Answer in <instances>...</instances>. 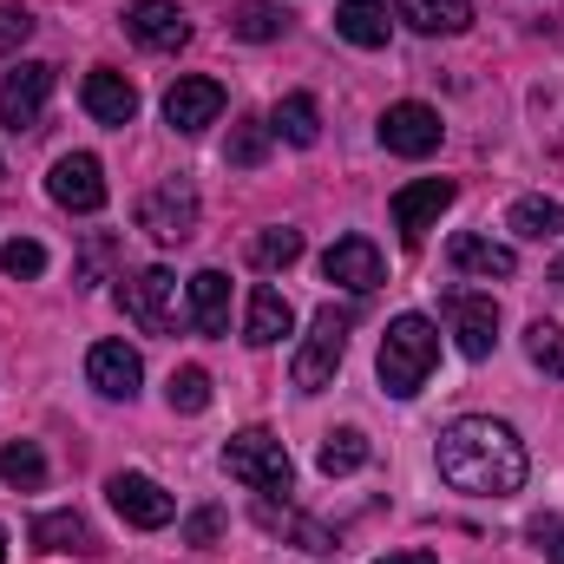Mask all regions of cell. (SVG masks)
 I'll return each instance as SVG.
<instances>
[{
    "mask_svg": "<svg viewBox=\"0 0 564 564\" xmlns=\"http://www.w3.org/2000/svg\"><path fill=\"white\" fill-rule=\"evenodd\" d=\"M459 197V184L453 177H421V184H401L394 191V230H401V243H421L426 230L440 224V210Z\"/></svg>",
    "mask_w": 564,
    "mask_h": 564,
    "instance_id": "8fae6325",
    "label": "cell"
},
{
    "mask_svg": "<svg viewBox=\"0 0 564 564\" xmlns=\"http://www.w3.org/2000/svg\"><path fill=\"white\" fill-rule=\"evenodd\" d=\"M552 282H558V289H564V257H558V263H552Z\"/></svg>",
    "mask_w": 564,
    "mask_h": 564,
    "instance_id": "ab89813d",
    "label": "cell"
},
{
    "mask_svg": "<svg viewBox=\"0 0 564 564\" xmlns=\"http://www.w3.org/2000/svg\"><path fill=\"white\" fill-rule=\"evenodd\" d=\"M532 545H539L552 564H564V519H552V512H545V519H532Z\"/></svg>",
    "mask_w": 564,
    "mask_h": 564,
    "instance_id": "74e56055",
    "label": "cell"
},
{
    "mask_svg": "<svg viewBox=\"0 0 564 564\" xmlns=\"http://www.w3.org/2000/svg\"><path fill=\"white\" fill-rule=\"evenodd\" d=\"M0 177H7V164H0Z\"/></svg>",
    "mask_w": 564,
    "mask_h": 564,
    "instance_id": "b9f144b4",
    "label": "cell"
},
{
    "mask_svg": "<svg viewBox=\"0 0 564 564\" xmlns=\"http://www.w3.org/2000/svg\"><path fill=\"white\" fill-rule=\"evenodd\" d=\"M282 26H289V13H282L276 0H243V7L230 13V33H237V40H250V46L276 40Z\"/></svg>",
    "mask_w": 564,
    "mask_h": 564,
    "instance_id": "83f0119b",
    "label": "cell"
},
{
    "mask_svg": "<svg viewBox=\"0 0 564 564\" xmlns=\"http://www.w3.org/2000/svg\"><path fill=\"white\" fill-rule=\"evenodd\" d=\"M164 401H171V414H204L210 408V375L204 368H171Z\"/></svg>",
    "mask_w": 564,
    "mask_h": 564,
    "instance_id": "f546056e",
    "label": "cell"
},
{
    "mask_svg": "<svg viewBox=\"0 0 564 564\" xmlns=\"http://www.w3.org/2000/svg\"><path fill=\"white\" fill-rule=\"evenodd\" d=\"M139 230L151 243H164V250H177V243L197 237V191H191V177H164V184L144 191L139 197Z\"/></svg>",
    "mask_w": 564,
    "mask_h": 564,
    "instance_id": "5b68a950",
    "label": "cell"
},
{
    "mask_svg": "<svg viewBox=\"0 0 564 564\" xmlns=\"http://www.w3.org/2000/svg\"><path fill=\"white\" fill-rule=\"evenodd\" d=\"M315 466H322L328 479H348V473H361V466H368V433H361V426H341V433H328V440H322V453H315Z\"/></svg>",
    "mask_w": 564,
    "mask_h": 564,
    "instance_id": "d4e9b609",
    "label": "cell"
},
{
    "mask_svg": "<svg viewBox=\"0 0 564 564\" xmlns=\"http://www.w3.org/2000/svg\"><path fill=\"white\" fill-rule=\"evenodd\" d=\"M106 499H112V512H119L126 525H139V532H164V525L177 519V499H171L158 479H144V473H112V479H106Z\"/></svg>",
    "mask_w": 564,
    "mask_h": 564,
    "instance_id": "ba28073f",
    "label": "cell"
},
{
    "mask_svg": "<svg viewBox=\"0 0 564 564\" xmlns=\"http://www.w3.org/2000/svg\"><path fill=\"white\" fill-rule=\"evenodd\" d=\"M381 144H388L394 158H433V151H440V112L421 106V99L388 106V112H381Z\"/></svg>",
    "mask_w": 564,
    "mask_h": 564,
    "instance_id": "7c38bea8",
    "label": "cell"
},
{
    "mask_svg": "<svg viewBox=\"0 0 564 564\" xmlns=\"http://www.w3.org/2000/svg\"><path fill=\"white\" fill-rule=\"evenodd\" d=\"M401 20L414 33H466L473 26V0H401Z\"/></svg>",
    "mask_w": 564,
    "mask_h": 564,
    "instance_id": "cb8c5ba5",
    "label": "cell"
},
{
    "mask_svg": "<svg viewBox=\"0 0 564 564\" xmlns=\"http://www.w3.org/2000/svg\"><path fill=\"white\" fill-rule=\"evenodd\" d=\"M375 368H381V388L394 401H414L426 388V375L440 368V328L426 315H394L388 335H381V361Z\"/></svg>",
    "mask_w": 564,
    "mask_h": 564,
    "instance_id": "7a4b0ae2",
    "label": "cell"
},
{
    "mask_svg": "<svg viewBox=\"0 0 564 564\" xmlns=\"http://www.w3.org/2000/svg\"><path fill=\"white\" fill-rule=\"evenodd\" d=\"M46 191H53V204H59V210L93 217V210H106V164H99L93 151H66V158L53 164Z\"/></svg>",
    "mask_w": 564,
    "mask_h": 564,
    "instance_id": "30bf717a",
    "label": "cell"
},
{
    "mask_svg": "<svg viewBox=\"0 0 564 564\" xmlns=\"http://www.w3.org/2000/svg\"><path fill=\"white\" fill-rule=\"evenodd\" d=\"M33 40V13L26 7H0V53L7 46H26Z\"/></svg>",
    "mask_w": 564,
    "mask_h": 564,
    "instance_id": "8d00e7d4",
    "label": "cell"
},
{
    "mask_svg": "<svg viewBox=\"0 0 564 564\" xmlns=\"http://www.w3.org/2000/svg\"><path fill=\"white\" fill-rule=\"evenodd\" d=\"M224 119V86L217 79H177L171 93H164V126H177V132H204V126H217Z\"/></svg>",
    "mask_w": 564,
    "mask_h": 564,
    "instance_id": "2e32d148",
    "label": "cell"
},
{
    "mask_svg": "<svg viewBox=\"0 0 564 564\" xmlns=\"http://www.w3.org/2000/svg\"><path fill=\"white\" fill-rule=\"evenodd\" d=\"M506 224H512L519 237H532V243H545V237H558V230H564V204H552V197H519Z\"/></svg>",
    "mask_w": 564,
    "mask_h": 564,
    "instance_id": "f1b7e54d",
    "label": "cell"
},
{
    "mask_svg": "<svg viewBox=\"0 0 564 564\" xmlns=\"http://www.w3.org/2000/svg\"><path fill=\"white\" fill-rule=\"evenodd\" d=\"M289 328H295L289 295L270 289V282H257V289H250V308H243V341H250V348H276Z\"/></svg>",
    "mask_w": 564,
    "mask_h": 564,
    "instance_id": "d6986e66",
    "label": "cell"
},
{
    "mask_svg": "<svg viewBox=\"0 0 564 564\" xmlns=\"http://www.w3.org/2000/svg\"><path fill=\"white\" fill-rule=\"evenodd\" d=\"M525 355H532V368H539V375H552V381H558V375H564V328H558V322H532V328H525Z\"/></svg>",
    "mask_w": 564,
    "mask_h": 564,
    "instance_id": "1f68e13d",
    "label": "cell"
},
{
    "mask_svg": "<svg viewBox=\"0 0 564 564\" xmlns=\"http://www.w3.org/2000/svg\"><path fill=\"white\" fill-rule=\"evenodd\" d=\"M217 539H224V512H217V506H204V512H191V519H184V545H197V552H204V545H217Z\"/></svg>",
    "mask_w": 564,
    "mask_h": 564,
    "instance_id": "d590c367",
    "label": "cell"
},
{
    "mask_svg": "<svg viewBox=\"0 0 564 564\" xmlns=\"http://www.w3.org/2000/svg\"><path fill=\"white\" fill-rule=\"evenodd\" d=\"M0 564H7V525H0Z\"/></svg>",
    "mask_w": 564,
    "mask_h": 564,
    "instance_id": "60d3db41",
    "label": "cell"
},
{
    "mask_svg": "<svg viewBox=\"0 0 564 564\" xmlns=\"http://www.w3.org/2000/svg\"><path fill=\"white\" fill-rule=\"evenodd\" d=\"M86 381H93L106 401H132L139 381H144L139 348H126V341H93V355H86Z\"/></svg>",
    "mask_w": 564,
    "mask_h": 564,
    "instance_id": "9a60e30c",
    "label": "cell"
},
{
    "mask_svg": "<svg viewBox=\"0 0 564 564\" xmlns=\"http://www.w3.org/2000/svg\"><path fill=\"white\" fill-rule=\"evenodd\" d=\"M322 276L335 282V289H348V295H368V289H381L388 263H381V250H375L368 237H341V243L322 257Z\"/></svg>",
    "mask_w": 564,
    "mask_h": 564,
    "instance_id": "5bb4252c",
    "label": "cell"
},
{
    "mask_svg": "<svg viewBox=\"0 0 564 564\" xmlns=\"http://www.w3.org/2000/svg\"><path fill=\"white\" fill-rule=\"evenodd\" d=\"M0 479H7L13 492H40V486H46V453H40L33 440H7V446H0Z\"/></svg>",
    "mask_w": 564,
    "mask_h": 564,
    "instance_id": "484cf974",
    "label": "cell"
},
{
    "mask_svg": "<svg viewBox=\"0 0 564 564\" xmlns=\"http://www.w3.org/2000/svg\"><path fill=\"white\" fill-rule=\"evenodd\" d=\"M348 328H355V315L335 308V302L308 322V335H302V348H295V368H289L295 394H322V388H335L341 355H348Z\"/></svg>",
    "mask_w": 564,
    "mask_h": 564,
    "instance_id": "3957f363",
    "label": "cell"
},
{
    "mask_svg": "<svg viewBox=\"0 0 564 564\" xmlns=\"http://www.w3.org/2000/svg\"><path fill=\"white\" fill-rule=\"evenodd\" d=\"M257 525H263V532H295V539H302V552H335V539H328L322 525H308V519H295V512H289V506H276L270 492L257 499Z\"/></svg>",
    "mask_w": 564,
    "mask_h": 564,
    "instance_id": "4316f807",
    "label": "cell"
},
{
    "mask_svg": "<svg viewBox=\"0 0 564 564\" xmlns=\"http://www.w3.org/2000/svg\"><path fill=\"white\" fill-rule=\"evenodd\" d=\"M119 302H126V322L144 328V335H177V276L171 270H139V276L119 289Z\"/></svg>",
    "mask_w": 564,
    "mask_h": 564,
    "instance_id": "52a82bcc",
    "label": "cell"
},
{
    "mask_svg": "<svg viewBox=\"0 0 564 564\" xmlns=\"http://www.w3.org/2000/svg\"><path fill=\"white\" fill-rule=\"evenodd\" d=\"M33 552H99V545H93V525L66 506V512H40L33 519Z\"/></svg>",
    "mask_w": 564,
    "mask_h": 564,
    "instance_id": "603a6c76",
    "label": "cell"
},
{
    "mask_svg": "<svg viewBox=\"0 0 564 564\" xmlns=\"http://www.w3.org/2000/svg\"><path fill=\"white\" fill-rule=\"evenodd\" d=\"M440 308H446V322H453V341H459V355H466V361H486V355L499 348V302H492V295L453 289Z\"/></svg>",
    "mask_w": 564,
    "mask_h": 564,
    "instance_id": "9c48e42d",
    "label": "cell"
},
{
    "mask_svg": "<svg viewBox=\"0 0 564 564\" xmlns=\"http://www.w3.org/2000/svg\"><path fill=\"white\" fill-rule=\"evenodd\" d=\"M126 33L139 40L144 53H177L191 40V20H184L177 0H132L126 7Z\"/></svg>",
    "mask_w": 564,
    "mask_h": 564,
    "instance_id": "4fadbf2b",
    "label": "cell"
},
{
    "mask_svg": "<svg viewBox=\"0 0 564 564\" xmlns=\"http://www.w3.org/2000/svg\"><path fill=\"white\" fill-rule=\"evenodd\" d=\"M79 99H86V112H93L99 126H132V119H139V86H132L126 73H112V66L86 73Z\"/></svg>",
    "mask_w": 564,
    "mask_h": 564,
    "instance_id": "e0dca14e",
    "label": "cell"
},
{
    "mask_svg": "<svg viewBox=\"0 0 564 564\" xmlns=\"http://www.w3.org/2000/svg\"><path fill=\"white\" fill-rule=\"evenodd\" d=\"M446 257H453V270H459V276H479V282H506V276H519V257H512L506 243L479 237V230H459V237L446 243Z\"/></svg>",
    "mask_w": 564,
    "mask_h": 564,
    "instance_id": "ac0fdd59",
    "label": "cell"
},
{
    "mask_svg": "<svg viewBox=\"0 0 564 564\" xmlns=\"http://www.w3.org/2000/svg\"><path fill=\"white\" fill-rule=\"evenodd\" d=\"M191 322H197V335H230V276L224 270L191 276Z\"/></svg>",
    "mask_w": 564,
    "mask_h": 564,
    "instance_id": "ffe728a7",
    "label": "cell"
},
{
    "mask_svg": "<svg viewBox=\"0 0 564 564\" xmlns=\"http://www.w3.org/2000/svg\"><path fill=\"white\" fill-rule=\"evenodd\" d=\"M433 459H440V479H446L453 492H466V499H512V492L525 486V473H532L525 440L506 421H492V414L453 421L440 433Z\"/></svg>",
    "mask_w": 564,
    "mask_h": 564,
    "instance_id": "6da1fadb",
    "label": "cell"
},
{
    "mask_svg": "<svg viewBox=\"0 0 564 564\" xmlns=\"http://www.w3.org/2000/svg\"><path fill=\"white\" fill-rule=\"evenodd\" d=\"M112 263H119V237H112V230H93V237H86L79 282H86V289H93V282H106V270H112Z\"/></svg>",
    "mask_w": 564,
    "mask_h": 564,
    "instance_id": "e575fe53",
    "label": "cell"
},
{
    "mask_svg": "<svg viewBox=\"0 0 564 564\" xmlns=\"http://www.w3.org/2000/svg\"><path fill=\"white\" fill-rule=\"evenodd\" d=\"M375 564H440L433 552H388V558H375Z\"/></svg>",
    "mask_w": 564,
    "mask_h": 564,
    "instance_id": "f35d334b",
    "label": "cell"
},
{
    "mask_svg": "<svg viewBox=\"0 0 564 564\" xmlns=\"http://www.w3.org/2000/svg\"><path fill=\"white\" fill-rule=\"evenodd\" d=\"M270 139H276V132H270L263 119H243V126H230V151H224V158H230L237 171H257V164L270 158Z\"/></svg>",
    "mask_w": 564,
    "mask_h": 564,
    "instance_id": "4dcf8cb0",
    "label": "cell"
},
{
    "mask_svg": "<svg viewBox=\"0 0 564 564\" xmlns=\"http://www.w3.org/2000/svg\"><path fill=\"white\" fill-rule=\"evenodd\" d=\"M302 257V230H263V237H250V263L257 270H289Z\"/></svg>",
    "mask_w": 564,
    "mask_h": 564,
    "instance_id": "d6a6232c",
    "label": "cell"
},
{
    "mask_svg": "<svg viewBox=\"0 0 564 564\" xmlns=\"http://www.w3.org/2000/svg\"><path fill=\"white\" fill-rule=\"evenodd\" d=\"M335 33H341L348 46L375 53V46H388L394 20H388V7H381V0H341V7H335Z\"/></svg>",
    "mask_w": 564,
    "mask_h": 564,
    "instance_id": "44dd1931",
    "label": "cell"
},
{
    "mask_svg": "<svg viewBox=\"0 0 564 564\" xmlns=\"http://www.w3.org/2000/svg\"><path fill=\"white\" fill-rule=\"evenodd\" d=\"M53 86H59V73H53L46 59H20V66L0 79V126H7V132H33V126L46 119Z\"/></svg>",
    "mask_w": 564,
    "mask_h": 564,
    "instance_id": "8992f818",
    "label": "cell"
},
{
    "mask_svg": "<svg viewBox=\"0 0 564 564\" xmlns=\"http://www.w3.org/2000/svg\"><path fill=\"white\" fill-rule=\"evenodd\" d=\"M0 270L13 282H33V276H46V243H33V237H13L7 250H0Z\"/></svg>",
    "mask_w": 564,
    "mask_h": 564,
    "instance_id": "836d02e7",
    "label": "cell"
},
{
    "mask_svg": "<svg viewBox=\"0 0 564 564\" xmlns=\"http://www.w3.org/2000/svg\"><path fill=\"white\" fill-rule=\"evenodd\" d=\"M270 132L282 144H295V151H308V144L322 139V106L308 99V93H282L276 112H270Z\"/></svg>",
    "mask_w": 564,
    "mask_h": 564,
    "instance_id": "7402d4cb",
    "label": "cell"
},
{
    "mask_svg": "<svg viewBox=\"0 0 564 564\" xmlns=\"http://www.w3.org/2000/svg\"><path fill=\"white\" fill-rule=\"evenodd\" d=\"M224 473H230L237 486H250V492H289V486H295L289 446H282L276 433H263V426H243V433L224 446Z\"/></svg>",
    "mask_w": 564,
    "mask_h": 564,
    "instance_id": "277c9868",
    "label": "cell"
}]
</instances>
